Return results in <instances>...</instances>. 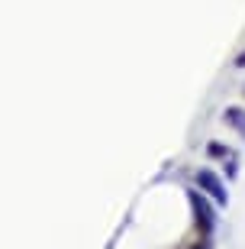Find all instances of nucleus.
<instances>
[{"label":"nucleus","mask_w":245,"mask_h":249,"mask_svg":"<svg viewBox=\"0 0 245 249\" xmlns=\"http://www.w3.org/2000/svg\"><path fill=\"white\" fill-rule=\"evenodd\" d=\"M223 120H226L229 126L245 139V110H242V107H226V110H223Z\"/></svg>","instance_id":"3"},{"label":"nucleus","mask_w":245,"mask_h":249,"mask_svg":"<svg viewBox=\"0 0 245 249\" xmlns=\"http://www.w3.org/2000/svg\"><path fill=\"white\" fill-rule=\"evenodd\" d=\"M187 201H191V211H194V223H197V230L203 233V236H210L213 233V207H210L207 194L203 191H187Z\"/></svg>","instance_id":"1"},{"label":"nucleus","mask_w":245,"mask_h":249,"mask_svg":"<svg viewBox=\"0 0 245 249\" xmlns=\"http://www.w3.org/2000/svg\"><path fill=\"white\" fill-rule=\"evenodd\" d=\"M197 185H200V191L207 194V197H213L219 207H226V204H229V191H226L223 178H219L213 168H200V172H197Z\"/></svg>","instance_id":"2"},{"label":"nucleus","mask_w":245,"mask_h":249,"mask_svg":"<svg viewBox=\"0 0 245 249\" xmlns=\"http://www.w3.org/2000/svg\"><path fill=\"white\" fill-rule=\"evenodd\" d=\"M236 68H245V52H242V55L236 58Z\"/></svg>","instance_id":"4"},{"label":"nucleus","mask_w":245,"mask_h":249,"mask_svg":"<svg viewBox=\"0 0 245 249\" xmlns=\"http://www.w3.org/2000/svg\"><path fill=\"white\" fill-rule=\"evenodd\" d=\"M194 249H210V243H207V236H203V243H197Z\"/></svg>","instance_id":"5"}]
</instances>
